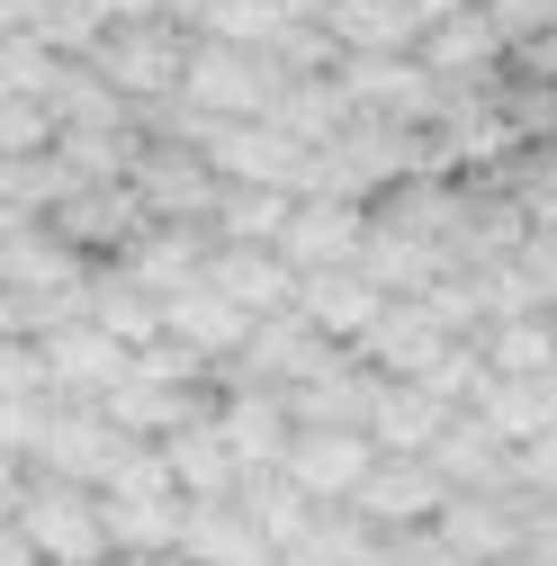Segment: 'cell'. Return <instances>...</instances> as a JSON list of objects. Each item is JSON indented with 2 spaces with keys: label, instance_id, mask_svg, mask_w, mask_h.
Here are the masks:
<instances>
[{
  "label": "cell",
  "instance_id": "6da1fadb",
  "mask_svg": "<svg viewBox=\"0 0 557 566\" xmlns=\"http://www.w3.org/2000/svg\"><path fill=\"white\" fill-rule=\"evenodd\" d=\"M0 289L19 297L28 333H45V324H63V315H82V297H91V252L63 243L45 217H19V226H0Z\"/></svg>",
  "mask_w": 557,
  "mask_h": 566
},
{
  "label": "cell",
  "instance_id": "7a4b0ae2",
  "mask_svg": "<svg viewBox=\"0 0 557 566\" xmlns=\"http://www.w3.org/2000/svg\"><path fill=\"white\" fill-rule=\"evenodd\" d=\"M180 504H189V494L171 485L162 441H126V459L99 476L108 557H154V548H180Z\"/></svg>",
  "mask_w": 557,
  "mask_h": 566
},
{
  "label": "cell",
  "instance_id": "3957f363",
  "mask_svg": "<svg viewBox=\"0 0 557 566\" xmlns=\"http://www.w3.org/2000/svg\"><path fill=\"white\" fill-rule=\"evenodd\" d=\"M82 63L117 91V99H135V108H162L171 91H180V63H189V28L171 19V10H135V19H108L91 45H82Z\"/></svg>",
  "mask_w": 557,
  "mask_h": 566
},
{
  "label": "cell",
  "instance_id": "277c9868",
  "mask_svg": "<svg viewBox=\"0 0 557 566\" xmlns=\"http://www.w3.org/2000/svg\"><path fill=\"white\" fill-rule=\"evenodd\" d=\"M19 539L36 548V566H108V522H99V485L28 468L19 476Z\"/></svg>",
  "mask_w": 557,
  "mask_h": 566
},
{
  "label": "cell",
  "instance_id": "5b68a950",
  "mask_svg": "<svg viewBox=\"0 0 557 566\" xmlns=\"http://www.w3.org/2000/svg\"><path fill=\"white\" fill-rule=\"evenodd\" d=\"M288 82V63L270 45H225V36H189V63H180V91L171 108L189 117H261Z\"/></svg>",
  "mask_w": 557,
  "mask_h": 566
},
{
  "label": "cell",
  "instance_id": "8992f818",
  "mask_svg": "<svg viewBox=\"0 0 557 566\" xmlns=\"http://www.w3.org/2000/svg\"><path fill=\"white\" fill-rule=\"evenodd\" d=\"M126 189H135V207H145L154 226H207L225 180H217V163H207L198 145H180V135H135Z\"/></svg>",
  "mask_w": 557,
  "mask_h": 566
},
{
  "label": "cell",
  "instance_id": "52a82bcc",
  "mask_svg": "<svg viewBox=\"0 0 557 566\" xmlns=\"http://www.w3.org/2000/svg\"><path fill=\"white\" fill-rule=\"evenodd\" d=\"M189 145L217 163V180H270V189H306V154H315L270 108L261 117H189Z\"/></svg>",
  "mask_w": 557,
  "mask_h": 566
},
{
  "label": "cell",
  "instance_id": "ba28073f",
  "mask_svg": "<svg viewBox=\"0 0 557 566\" xmlns=\"http://www.w3.org/2000/svg\"><path fill=\"white\" fill-rule=\"evenodd\" d=\"M45 226L63 234V243H82L91 261H117L135 234H145L154 217L135 207V189H126V171L117 180H54V198H45Z\"/></svg>",
  "mask_w": 557,
  "mask_h": 566
},
{
  "label": "cell",
  "instance_id": "9c48e42d",
  "mask_svg": "<svg viewBox=\"0 0 557 566\" xmlns=\"http://www.w3.org/2000/svg\"><path fill=\"white\" fill-rule=\"evenodd\" d=\"M126 441H135V432H117V422H108V405H91V396H54V405H45V422H36L28 468H54V476L99 485V476L126 459Z\"/></svg>",
  "mask_w": 557,
  "mask_h": 566
},
{
  "label": "cell",
  "instance_id": "30bf717a",
  "mask_svg": "<svg viewBox=\"0 0 557 566\" xmlns=\"http://www.w3.org/2000/svg\"><path fill=\"white\" fill-rule=\"evenodd\" d=\"M369 459H378V441L360 422H288V441H278V476L315 494V504H341L369 476Z\"/></svg>",
  "mask_w": 557,
  "mask_h": 566
},
{
  "label": "cell",
  "instance_id": "8fae6325",
  "mask_svg": "<svg viewBox=\"0 0 557 566\" xmlns=\"http://www.w3.org/2000/svg\"><path fill=\"white\" fill-rule=\"evenodd\" d=\"M432 531L467 557V566H513L522 531H530V494L522 485H476V494H441Z\"/></svg>",
  "mask_w": 557,
  "mask_h": 566
},
{
  "label": "cell",
  "instance_id": "7c38bea8",
  "mask_svg": "<svg viewBox=\"0 0 557 566\" xmlns=\"http://www.w3.org/2000/svg\"><path fill=\"white\" fill-rule=\"evenodd\" d=\"M99 405H108V422H117V432L162 441V432H180L189 413H207V405H217V378H171V369H154V360H135V350H126V378H117Z\"/></svg>",
  "mask_w": 557,
  "mask_h": 566
},
{
  "label": "cell",
  "instance_id": "4fadbf2b",
  "mask_svg": "<svg viewBox=\"0 0 557 566\" xmlns=\"http://www.w3.org/2000/svg\"><path fill=\"white\" fill-rule=\"evenodd\" d=\"M441 494H450V485H441V468H432L423 450H378L369 476L341 494V504H351L369 531H413V522L441 513Z\"/></svg>",
  "mask_w": 557,
  "mask_h": 566
},
{
  "label": "cell",
  "instance_id": "5bb4252c",
  "mask_svg": "<svg viewBox=\"0 0 557 566\" xmlns=\"http://www.w3.org/2000/svg\"><path fill=\"white\" fill-rule=\"evenodd\" d=\"M360 234H369V198H351V189H297L288 217H278V261H288V270L351 261Z\"/></svg>",
  "mask_w": 557,
  "mask_h": 566
},
{
  "label": "cell",
  "instance_id": "9a60e30c",
  "mask_svg": "<svg viewBox=\"0 0 557 566\" xmlns=\"http://www.w3.org/2000/svg\"><path fill=\"white\" fill-rule=\"evenodd\" d=\"M504 28L485 0H459V10L423 19V36H413V54H423V73L432 82H504Z\"/></svg>",
  "mask_w": 557,
  "mask_h": 566
},
{
  "label": "cell",
  "instance_id": "2e32d148",
  "mask_svg": "<svg viewBox=\"0 0 557 566\" xmlns=\"http://www.w3.org/2000/svg\"><path fill=\"white\" fill-rule=\"evenodd\" d=\"M333 333H315L297 306H270V315H252V333H243V350H234V378H261V387H278V396H288L297 378H315L324 360H333Z\"/></svg>",
  "mask_w": 557,
  "mask_h": 566
},
{
  "label": "cell",
  "instance_id": "e0dca14e",
  "mask_svg": "<svg viewBox=\"0 0 557 566\" xmlns=\"http://www.w3.org/2000/svg\"><path fill=\"white\" fill-rule=\"evenodd\" d=\"M36 360H45V387L54 396H108L117 378H126V342L108 333V324H91V315H63V324H45L36 333Z\"/></svg>",
  "mask_w": 557,
  "mask_h": 566
},
{
  "label": "cell",
  "instance_id": "ac0fdd59",
  "mask_svg": "<svg viewBox=\"0 0 557 566\" xmlns=\"http://www.w3.org/2000/svg\"><path fill=\"white\" fill-rule=\"evenodd\" d=\"M288 306H297L315 333H333V342H360V333H369V315L387 306V289H378V279L360 270V252H351V261H315V270H297Z\"/></svg>",
  "mask_w": 557,
  "mask_h": 566
},
{
  "label": "cell",
  "instance_id": "d6986e66",
  "mask_svg": "<svg viewBox=\"0 0 557 566\" xmlns=\"http://www.w3.org/2000/svg\"><path fill=\"white\" fill-rule=\"evenodd\" d=\"M441 342H459V333H450V324H441L423 297H387L351 350H360V360H369L378 378H423V369L441 360Z\"/></svg>",
  "mask_w": 557,
  "mask_h": 566
},
{
  "label": "cell",
  "instance_id": "ffe728a7",
  "mask_svg": "<svg viewBox=\"0 0 557 566\" xmlns=\"http://www.w3.org/2000/svg\"><path fill=\"white\" fill-rule=\"evenodd\" d=\"M180 557L189 566H278V548L261 539V522L234 494H189L180 504Z\"/></svg>",
  "mask_w": 557,
  "mask_h": 566
},
{
  "label": "cell",
  "instance_id": "44dd1931",
  "mask_svg": "<svg viewBox=\"0 0 557 566\" xmlns=\"http://www.w3.org/2000/svg\"><path fill=\"white\" fill-rule=\"evenodd\" d=\"M432 468H441V485L450 494H476V485H513V441L485 422L476 405H450V422L432 432V450H423Z\"/></svg>",
  "mask_w": 557,
  "mask_h": 566
},
{
  "label": "cell",
  "instance_id": "7402d4cb",
  "mask_svg": "<svg viewBox=\"0 0 557 566\" xmlns=\"http://www.w3.org/2000/svg\"><path fill=\"white\" fill-rule=\"evenodd\" d=\"M198 279H217V289H225L243 315L288 306V289H297V270L278 261V243H225V234H207V261H198Z\"/></svg>",
  "mask_w": 557,
  "mask_h": 566
},
{
  "label": "cell",
  "instance_id": "603a6c76",
  "mask_svg": "<svg viewBox=\"0 0 557 566\" xmlns=\"http://www.w3.org/2000/svg\"><path fill=\"white\" fill-rule=\"evenodd\" d=\"M45 405H54V387H45V360H36V333H10L0 342V459L36 450Z\"/></svg>",
  "mask_w": 557,
  "mask_h": 566
},
{
  "label": "cell",
  "instance_id": "cb8c5ba5",
  "mask_svg": "<svg viewBox=\"0 0 557 566\" xmlns=\"http://www.w3.org/2000/svg\"><path fill=\"white\" fill-rule=\"evenodd\" d=\"M162 333H180L189 350H207V360H234V350H243V333H252V315L217 289V279H189V289H171L162 297Z\"/></svg>",
  "mask_w": 557,
  "mask_h": 566
},
{
  "label": "cell",
  "instance_id": "d4e9b609",
  "mask_svg": "<svg viewBox=\"0 0 557 566\" xmlns=\"http://www.w3.org/2000/svg\"><path fill=\"white\" fill-rule=\"evenodd\" d=\"M162 468H171L180 494H234V485H243V459H234V441L217 432V405L189 413L180 432H162Z\"/></svg>",
  "mask_w": 557,
  "mask_h": 566
},
{
  "label": "cell",
  "instance_id": "484cf974",
  "mask_svg": "<svg viewBox=\"0 0 557 566\" xmlns=\"http://www.w3.org/2000/svg\"><path fill=\"white\" fill-rule=\"evenodd\" d=\"M324 36L341 54H413L423 10L413 0H324Z\"/></svg>",
  "mask_w": 557,
  "mask_h": 566
},
{
  "label": "cell",
  "instance_id": "4316f807",
  "mask_svg": "<svg viewBox=\"0 0 557 566\" xmlns=\"http://www.w3.org/2000/svg\"><path fill=\"white\" fill-rule=\"evenodd\" d=\"M450 422V396H432L423 378H378V396H369V422L360 432L378 441V450H432V432Z\"/></svg>",
  "mask_w": 557,
  "mask_h": 566
},
{
  "label": "cell",
  "instance_id": "83f0119b",
  "mask_svg": "<svg viewBox=\"0 0 557 566\" xmlns=\"http://www.w3.org/2000/svg\"><path fill=\"white\" fill-rule=\"evenodd\" d=\"M82 315H91V324H108L126 350L162 333V297H154L126 261H91V297H82Z\"/></svg>",
  "mask_w": 557,
  "mask_h": 566
},
{
  "label": "cell",
  "instance_id": "f1b7e54d",
  "mask_svg": "<svg viewBox=\"0 0 557 566\" xmlns=\"http://www.w3.org/2000/svg\"><path fill=\"white\" fill-rule=\"evenodd\" d=\"M504 441H530L539 422H557V378H530V369H485L476 396H467Z\"/></svg>",
  "mask_w": 557,
  "mask_h": 566
},
{
  "label": "cell",
  "instance_id": "f546056e",
  "mask_svg": "<svg viewBox=\"0 0 557 566\" xmlns=\"http://www.w3.org/2000/svg\"><path fill=\"white\" fill-rule=\"evenodd\" d=\"M54 145V117L36 91H0V154H45Z\"/></svg>",
  "mask_w": 557,
  "mask_h": 566
},
{
  "label": "cell",
  "instance_id": "4dcf8cb0",
  "mask_svg": "<svg viewBox=\"0 0 557 566\" xmlns=\"http://www.w3.org/2000/svg\"><path fill=\"white\" fill-rule=\"evenodd\" d=\"M513 485L522 494H557V422H539L530 441H513Z\"/></svg>",
  "mask_w": 557,
  "mask_h": 566
},
{
  "label": "cell",
  "instance_id": "1f68e13d",
  "mask_svg": "<svg viewBox=\"0 0 557 566\" xmlns=\"http://www.w3.org/2000/svg\"><path fill=\"white\" fill-rule=\"evenodd\" d=\"M19 476H28V459H0V522L19 513Z\"/></svg>",
  "mask_w": 557,
  "mask_h": 566
},
{
  "label": "cell",
  "instance_id": "d6a6232c",
  "mask_svg": "<svg viewBox=\"0 0 557 566\" xmlns=\"http://www.w3.org/2000/svg\"><path fill=\"white\" fill-rule=\"evenodd\" d=\"M0 566H36V548L19 539V522H0Z\"/></svg>",
  "mask_w": 557,
  "mask_h": 566
},
{
  "label": "cell",
  "instance_id": "836d02e7",
  "mask_svg": "<svg viewBox=\"0 0 557 566\" xmlns=\"http://www.w3.org/2000/svg\"><path fill=\"white\" fill-rule=\"evenodd\" d=\"M36 10H45V0H0V36H10V28H36Z\"/></svg>",
  "mask_w": 557,
  "mask_h": 566
},
{
  "label": "cell",
  "instance_id": "e575fe53",
  "mask_svg": "<svg viewBox=\"0 0 557 566\" xmlns=\"http://www.w3.org/2000/svg\"><path fill=\"white\" fill-rule=\"evenodd\" d=\"M548 378H557V360H548Z\"/></svg>",
  "mask_w": 557,
  "mask_h": 566
}]
</instances>
